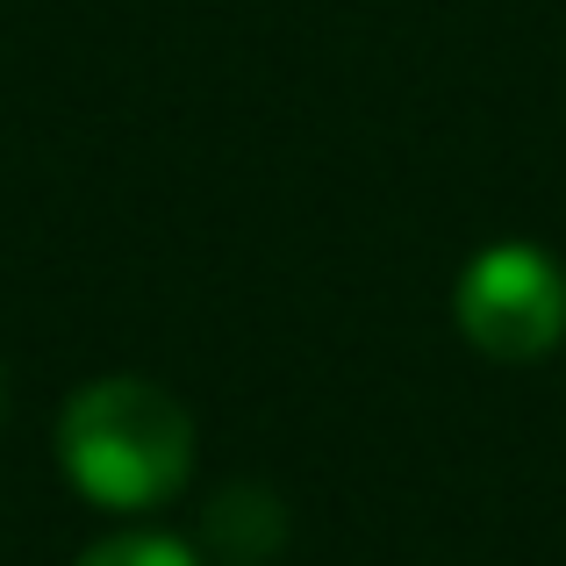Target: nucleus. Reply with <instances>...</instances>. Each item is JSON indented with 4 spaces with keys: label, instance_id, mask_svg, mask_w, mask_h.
I'll return each instance as SVG.
<instances>
[{
    "label": "nucleus",
    "instance_id": "nucleus-1",
    "mask_svg": "<svg viewBox=\"0 0 566 566\" xmlns=\"http://www.w3.org/2000/svg\"><path fill=\"white\" fill-rule=\"evenodd\" d=\"M57 467L101 510H158L193 473V416L158 380H94L57 416Z\"/></svg>",
    "mask_w": 566,
    "mask_h": 566
},
{
    "label": "nucleus",
    "instance_id": "nucleus-3",
    "mask_svg": "<svg viewBox=\"0 0 566 566\" xmlns=\"http://www.w3.org/2000/svg\"><path fill=\"white\" fill-rule=\"evenodd\" d=\"M287 538V516L265 488H222L208 502V545H216L230 566H265Z\"/></svg>",
    "mask_w": 566,
    "mask_h": 566
},
{
    "label": "nucleus",
    "instance_id": "nucleus-4",
    "mask_svg": "<svg viewBox=\"0 0 566 566\" xmlns=\"http://www.w3.org/2000/svg\"><path fill=\"white\" fill-rule=\"evenodd\" d=\"M80 566H201L180 538H158V531H123V538H101Z\"/></svg>",
    "mask_w": 566,
    "mask_h": 566
},
{
    "label": "nucleus",
    "instance_id": "nucleus-2",
    "mask_svg": "<svg viewBox=\"0 0 566 566\" xmlns=\"http://www.w3.org/2000/svg\"><path fill=\"white\" fill-rule=\"evenodd\" d=\"M452 316L473 352L502 366H531L566 337V273L538 244H488L459 273Z\"/></svg>",
    "mask_w": 566,
    "mask_h": 566
}]
</instances>
